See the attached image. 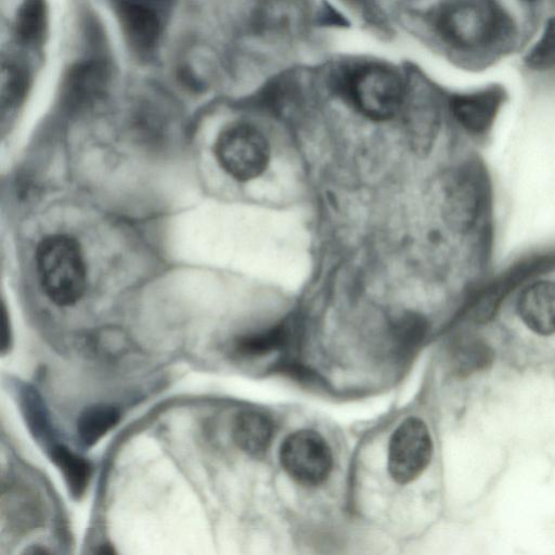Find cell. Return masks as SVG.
<instances>
[{
  "label": "cell",
  "mask_w": 555,
  "mask_h": 555,
  "mask_svg": "<svg viewBox=\"0 0 555 555\" xmlns=\"http://www.w3.org/2000/svg\"><path fill=\"white\" fill-rule=\"evenodd\" d=\"M36 267L46 296L61 307L75 305L83 295L87 270L79 243L66 234L42 238L36 249Z\"/></svg>",
  "instance_id": "obj_1"
},
{
  "label": "cell",
  "mask_w": 555,
  "mask_h": 555,
  "mask_svg": "<svg viewBox=\"0 0 555 555\" xmlns=\"http://www.w3.org/2000/svg\"><path fill=\"white\" fill-rule=\"evenodd\" d=\"M507 26L493 0H452L437 14L436 28L448 43L473 49L492 43Z\"/></svg>",
  "instance_id": "obj_2"
},
{
  "label": "cell",
  "mask_w": 555,
  "mask_h": 555,
  "mask_svg": "<svg viewBox=\"0 0 555 555\" xmlns=\"http://www.w3.org/2000/svg\"><path fill=\"white\" fill-rule=\"evenodd\" d=\"M344 88L352 105L373 120L392 118L400 112L405 99L401 77L384 66L358 68L347 77Z\"/></svg>",
  "instance_id": "obj_3"
},
{
  "label": "cell",
  "mask_w": 555,
  "mask_h": 555,
  "mask_svg": "<svg viewBox=\"0 0 555 555\" xmlns=\"http://www.w3.org/2000/svg\"><path fill=\"white\" fill-rule=\"evenodd\" d=\"M215 155L233 179L248 181L260 176L270 159L266 137L254 126L234 124L224 128L215 143Z\"/></svg>",
  "instance_id": "obj_4"
},
{
  "label": "cell",
  "mask_w": 555,
  "mask_h": 555,
  "mask_svg": "<svg viewBox=\"0 0 555 555\" xmlns=\"http://www.w3.org/2000/svg\"><path fill=\"white\" fill-rule=\"evenodd\" d=\"M280 462L297 483L315 487L323 483L333 467V455L325 439L311 429L297 430L280 448Z\"/></svg>",
  "instance_id": "obj_5"
},
{
  "label": "cell",
  "mask_w": 555,
  "mask_h": 555,
  "mask_svg": "<svg viewBox=\"0 0 555 555\" xmlns=\"http://www.w3.org/2000/svg\"><path fill=\"white\" fill-rule=\"evenodd\" d=\"M433 442L426 424L408 417L393 430L388 446V470L399 483L415 480L428 466Z\"/></svg>",
  "instance_id": "obj_6"
},
{
  "label": "cell",
  "mask_w": 555,
  "mask_h": 555,
  "mask_svg": "<svg viewBox=\"0 0 555 555\" xmlns=\"http://www.w3.org/2000/svg\"><path fill=\"white\" fill-rule=\"evenodd\" d=\"M482 207L479 180L469 171L453 173L444 186L443 215L450 228L469 231L478 220Z\"/></svg>",
  "instance_id": "obj_7"
},
{
  "label": "cell",
  "mask_w": 555,
  "mask_h": 555,
  "mask_svg": "<svg viewBox=\"0 0 555 555\" xmlns=\"http://www.w3.org/2000/svg\"><path fill=\"white\" fill-rule=\"evenodd\" d=\"M106 81V66L101 62L89 60L73 65L62 86L63 105L72 112L87 107L102 94Z\"/></svg>",
  "instance_id": "obj_8"
},
{
  "label": "cell",
  "mask_w": 555,
  "mask_h": 555,
  "mask_svg": "<svg viewBox=\"0 0 555 555\" xmlns=\"http://www.w3.org/2000/svg\"><path fill=\"white\" fill-rule=\"evenodd\" d=\"M516 310L532 332L555 334V281L539 280L527 285L517 298Z\"/></svg>",
  "instance_id": "obj_9"
},
{
  "label": "cell",
  "mask_w": 555,
  "mask_h": 555,
  "mask_svg": "<svg viewBox=\"0 0 555 555\" xmlns=\"http://www.w3.org/2000/svg\"><path fill=\"white\" fill-rule=\"evenodd\" d=\"M300 339L296 320L286 319L267 328L240 336L234 341V350L243 358H259L274 351L294 352Z\"/></svg>",
  "instance_id": "obj_10"
},
{
  "label": "cell",
  "mask_w": 555,
  "mask_h": 555,
  "mask_svg": "<svg viewBox=\"0 0 555 555\" xmlns=\"http://www.w3.org/2000/svg\"><path fill=\"white\" fill-rule=\"evenodd\" d=\"M502 99L500 89L489 88L453 96L450 109L456 121L468 132L482 133L492 125Z\"/></svg>",
  "instance_id": "obj_11"
},
{
  "label": "cell",
  "mask_w": 555,
  "mask_h": 555,
  "mask_svg": "<svg viewBox=\"0 0 555 555\" xmlns=\"http://www.w3.org/2000/svg\"><path fill=\"white\" fill-rule=\"evenodd\" d=\"M308 17L309 7L306 0H262L257 11L260 29L276 37L300 33Z\"/></svg>",
  "instance_id": "obj_12"
},
{
  "label": "cell",
  "mask_w": 555,
  "mask_h": 555,
  "mask_svg": "<svg viewBox=\"0 0 555 555\" xmlns=\"http://www.w3.org/2000/svg\"><path fill=\"white\" fill-rule=\"evenodd\" d=\"M118 18L133 49L143 53L154 49L160 34V23L154 10L142 3L122 1L118 7Z\"/></svg>",
  "instance_id": "obj_13"
},
{
  "label": "cell",
  "mask_w": 555,
  "mask_h": 555,
  "mask_svg": "<svg viewBox=\"0 0 555 555\" xmlns=\"http://www.w3.org/2000/svg\"><path fill=\"white\" fill-rule=\"evenodd\" d=\"M1 509L4 521L17 533L40 527L44 519L42 502L25 486L13 485L3 489Z\"/></svg>",
  "instance_id": "obj_14"
},
{
  "label": "cell",
  "mask_w": 555,
  "mask_h": 555,
  "mask_svg": "<svg viewBox=\"0 0 555 555\" xmlns=\"http://www.w3.org/2000/svg\"><path fill=\"white\" fill-rule=\"evenodd\" d=\"M274 423L262 412L247 410L240 412L232 426L236 446L251 456H262L273 438Z\"/></svg>",
  "instance_id": "obj_15"
},
{
  "label": "cell",
  "mask_w": 555,
  "mask_h": 555,
  "mask_svg": "<svg viewBox=\"0 0 555 555\" xmlns=\"http://www.w3.org/2000/svg\"><path fill=\"white\" fill-rule=\"evenodd\" d=\"M50 455L52 462L60 469L72 496L80 499L90 481V463L63 444L53 446Z\"/></svg>",
  "instance_id": "obj_16"
},
{
  "label": "cell",
  "mask_w": 555,
  "mask_h": 555,
  "mask_svg": "<svg viewBox=\"0 0 555 555\" xmlns=\"http://www.w3.org/2000/svg\"><path fill=\"white\" fill-rule=\"evenodd\" d=\"M120 420V411L113 404L100 403L86 408L77 420L76 430L86 447L95 444Z\"/></svg>",
  "instance_id": "obj_17"
},
{
  "label": "cell",
  "mask_w": 555,
  "mask_h": 555,
  "mask_svg": "<svg viewBox=\"0 0 555 555\" xmlns=\"http://www.w3.org/2000/svg\"><path fill=\"white\" fill-rule=\"evenodd\" d=\"M47 25L43 0H24L17 11L16 34L25 43L36 44L42 39Z\"/></svg>",
  "instance_id": "obj_18"
},
{
  "label": "cell",
  "mask_w": 555,
  "mask_h": 555,
  "mask_svg": "<svg viewBox=\"0 0 555 555\" xmlns=\"http://www.w3.org/2000/svg\"><path fill=\"white\" fill-rule=\"evenodd\" d=\"M426 323L413 314L402 315L395 321L391 326V337L397 350L400 352H410L417 347L426 334Z\"/></svg>",
  "instance_id": "obj_19"
},
{
  "label": "cell",
  "mask_w": 555,
  "mask_h": 555,
  "mask_svg": "<svg viewBox=\"0 0 555 555\" xmlns=\"http://www.w3.org/2000/svg\"><path fill=\"white\" fill-rule=\"evenodd\" d=\"M453 364L459 373L468 374L491 363L493 353L482 344L468 343L459 346L452 354Z\"/></svg>",
  "instance_id": "obj_20"
},
{
  "label": "cell",
  "mask_w": 555,
  "mask_h": 555,
  "mask_svg": "<svg viewBox=\"0 0 555 555\" xmlns=\"http://www.w3.org/2000/svg\"><path fill=\"white\" fill-rule=\"evenodd\" d=\"M2 87V117L11 113L23 101L27 89V73L16 65L9 64Z\"/></svg>",
  "instance_id": "obj_21"
},
{
  "label": "cell",
  "mask_w": 555,
  "mask_h": 555,
  "mask_svg": "<svg viewBox=\"0 0 555 555\" xmlns=\"http://www.w3.org/2000/svg\"><path fill=\"white\" fill-rule=\"evenodd\" d=\"M526 63L533 69L555 67V17L546 23L541 38L527 54Z\"/></svg>",
  "instance_id": "obj_22"
},
{
  "label": "cell",
  "mask_w": 555,
  "mask_h": 555,
  "mask_svg": "<svg viewBox=\"0 0 555 555\" xmlns=\"http://www.w3.org/2000/svg\"><path fill=\"white\" fill-rule=\"evenodd\" d=\"M22 410L36 435H44L48 430V420L44 405L39 395L31 388H26L22 395Z\"/></svg>",
  "instance_id": "obj_23"
},
{
  "label": "cell",
  "mask_w": 555,
  "mask_h": 555,
  "mask_svg": "<svg viewBox=\"0 0 555 555\" xmlns=\"http://www.w3.org/2000/svg\"><path fill=\"white\" fill-rule=\"evenodd\" d=\"M91 348L103 357L114 358L128 351L129 341L121 332L104 331L98 336L92 337Z\"/></svg>",
  "instance_id": "obj_24"
},
{
  "label": "cell",
  "mask_w": 555,
  "mask_h": 555,
  "mask_svg": "<svg viewBox=\"0 0 555 555\" xmlns=\"http://www.w3.org/2000/svg\"><path fill=\"white\" fill-rule=\"evenodd\" d=\"M2 325H1V352L5 353L11 346V331L9 327V319L5 308H2Z\"/></svg>",
  "instance_id": "obj_25"
}]
</instances>
